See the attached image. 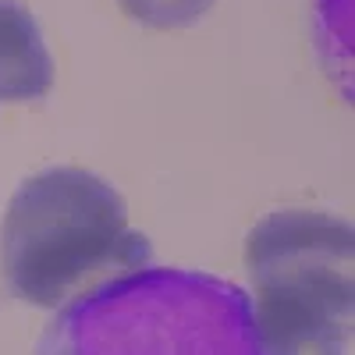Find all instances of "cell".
Listing matches in <instances>:
<instances>
[{"label":"cell","mask_w":355,"mask_h":355,"mask_svg":"<svg viewBox=\"0 0 355 355\" xmlns=\"http://www.w3.org/2000/svg\"><path fill=\"white\" fill-rule=\"evenodd\" d=\"M153 245L128 224L110 182L85 167L25 178L0 224V266L15 299L61 309L100 281L150 266Z\"/></svg>","instance_id":"cell-2"},{"label":"cell","mask_w":355,"mask_h":355,"mask_svg":"<svg viewBox=\"0 0 355 355\" xmlns=\"http://www.w3.org/2000/svg\"><path fill=\"white\" fill-rule=\"evenodd\" d=\"M214 4L217 0H117V8L132 21L146 28H160V33L196 25L202 15H210Z\"/></svg>","instance_id":"cell-5"},{"label":"cell","mask_w":355,"mask_h":355,"mask_svg":"<svg viewBox=\"0 0 355 355\" xmlns=\"http://www.w3.org/2000/svg\"><path fill=\"white\" fill-rule=\"evenodd\" d=\"M53 89V57L40 21L18 0H0V103L43 100Z\"/></svg>","instance_id":"cell-4"},{"label":"cell","mask_w":355,"mask_h":355,"mask_svg":"<svg viewBox=\"0 0 355 355\" xmlns=\"http://www.w3.org/2000/svg\"><path fill=\"white\" fill-rule=\"evenodd\" d=\"M53 313L36 355H263L249 291L202 270L142 266Z\"/></svg>","instance_id":"cell-1"},{"label":"cell","mask_w":355,"mask_h":355,"mask_svg":"<svg viewBox=\"0 0 355 355\" xmlns=\"http://www.w3.org/2000/svg\"><path fill=\"white\" fill-rule=\"evenodd\" d=\"M355 231L323 210H277L245 239L263 355H352Z\"/></svg>","instance_id":"cell-3"}]
</instances>
